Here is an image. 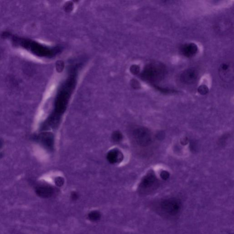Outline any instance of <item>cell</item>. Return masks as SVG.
<instances>
[{
    "label": "cell",
    "mask_w": 234,
    "mask_h": 234,
    "mask_svg": "<svg viewBox=\"0 0 234 234\" xmlns=\"http://www.w3.org/2000/svg\"><path fill=\"white\" fill-rule=\"evenodd\" d=\"M219 75L224 82L229 83L234 78V68L230 62H224L220 65L219 69Z\"/></svg>",
    "instance_id": "277c9868"
},
{
    "label": "cell",
    "mask_w": 234,
    "mask_h": 234,
    "mask_svg": "<svg viewBox=\"0 0 234 234\" xmlns=\"http://www.w3.org/2000/svg\"><path fill=\"white\" fill-rule=\"evenodd\" d=\"M153 87L160 92L163 93H175V91L173 90L169 89L164 88H161L158 87L157 85H154Z\"/></svg>",
    "instance_id": "9a60e30c"
},
{
    "label": "cell",
    "mask_w": 234,
    "mask_h": 234,
    "mask_svg": "<svg viewBox=\"0 0 234 234\" xmlns=\"http://www.w3.org/2000/svg\"><path fill=\"white\" fill-rule=\"evenodd\" d=\"M81 66L82 64L77 63L70 66L66 79L58 89L54 103V110L45 122V126L55 128L59 124L76 87Z\"/></svg>",
    "instance_id": "6da1fadb"
},
{
    "label": "cell",
    "mask_w": 234,
    "mask_h": 234,
    "mask_svg": "<svg viewBox=\"0 0 234 234\" xmlns=\"http://www.w3.org/2000/svg\"><path fill=\"white\" fill-rule=\"evenodd\" d=\"M160 177L164 180H167L170 177V173L167 171H162L160 173Z\"/></svg>",
    "instance_id": "e0dca14e"
},
{
    "label": "cell",
    "mask_w": 234,
    "mask_h": 234,
    "mask_svg": "<svg viewBox=\"0 0 234 234\" xmlns=\"http://www.w3.org/2000/svg\"><path fill=\"white\" fill-rule=\"evenodd\" d=\"M198 50V47L194 43H187L182 45L180 48V51L182 55L190 58L195 56Z\"/></svg>",
    "instance_id": "ba28073f"
},
{
    "label": "cell",
    "mask_w": 234,
    "mask_h": 234,
    "mask_svg": "<svg viewBox=\"0 0 234 234\" xmlns=\"http://www.w3.org/2000/svg\"><path fill=\"white\" fill-rule=\"evenodd\" d=\"M166 73L165 65L159 62H152L147 65L141 73L142 79L149 83L160 82Z\"/></svg>",
    "instance_id": "7a4b0ae2"
},
{
    "label": "cell",
    "mask_w": 234,
    "mask_h": 234,
    "mask_svg": "<svg viewBox=\"0 0 234 234\" xmlns=\"http://www.w3.org/2000/svg\"><path fill=\"white\" fill-rule=\"evenodd\" d=\"M196 145V144L194 142H191V143L190 144V148L191 150L192 151H195L197 149V148Z\"/></svg>",
    "instance_id": "d6986e66"
},
{
    "label": "cell",
    "mask_w": 234,
    "mask_h": 234,
    "mask_svg": "<svg viewBox=\"0 0 234 234\" xmlns=\"http://www.w3.org/2000/svg\"><path fill=\"white\" fill-rule=\"evenodd\" d=\"M107 159L110 164L118 163L123 160V154L118 149L114 148L108 152Z\"/></svg>",
    "instance_id": "9c48e42d"
},
{
    "label": "cell",
    "mask_w": 234,
    "mask_h": 234,
    "mask_svg": "<svg viewBox=\"0 0 234 234\" xmlns=\"http://www.w3.org/2000/svg\"><path fill=\"white\" fill-rule=\"evenodd\" d=\"M164 137V134L162 133V132L159 133L157 134V138L159 139H161L162 138Z\"/></svg>",
    "instance_id": "44dd1931"
},
{
    "label": "cell",
    "mask_w": 234,
    "mask_h": 234,
    "mask_svg": "<svg viewBox=\"0 0 234 234\" xmlns=\"http://www.w3.org/2000/svg\"><path fill=\"white\" fill-rule=\"evenodd\" d=\"M36 192L40 197L49 198L54 195V189L53 187L49 186H41L36 189Z\"/></svg>",
    "instance_id": "30bf717a"
},
{
    "label": "cell",
    "mask_w": 234,
    "mask_h": 234,
    "mask_svg": "<svg viewBox=\"0 0 234 234\" xmlns=\"http://www.w3.org/2000/svg\"><path fill=\"white\" fill-rule=\"evenodd\" d=\"M209 90L208 87L205 85H202L199 87L197 89V91L201 95H205L208 93Z\"/></svg>",
    "instance_id": "5bb4252c"
},
{
    "label": "cell",
    "mask_w": 234,
    "mask_h": 234,
    "mask_svg": "<svg viewBox=\"0 0 234 234\" xmlns=\"http://www.w3.org/2000/svg\"><path fill=\"white\" fill-rule=\"evenodd\" d=\"M101 215L98 211H92L88 215V218L92 222H97L101 219Z\"/></svg>",
    "instance_id": "7c38bea8"
},
{
    "label": "cell",
    "mask_w": 234,
    "mask_h": 234,
    "mask_svg": "<svg viewBox=\"0 0 234 234\" xmlns=\"http://www.w3.org/2000/svg\"><path fill=\"white\" fill-rule=\"evenodd\" d=\"M55 182L57 186L61 187L64 184V179L63 177H59L55 178Z\"/></svg>",
    "instance_id": "2e32d148"
},
{
    "label": "cell",
    "mask_w": 234,
    "mask_h": 234,
    "mask_svg": "<svg viewBox=\"0 0 234 234\" xmlns=\"http://www.w3.org/2000/svg\"><path fill=\"white\" fill-rule=\"evenodd\" d=\"M198 75V72L195 69H188L183 71L181 75V81L187 84L193 83L197 80Z\"/></svg>",
    "instance_id": "52a82bcc"
},
{
    "label": "cell",
    "mask_w": 234,
    "mask_h": 234,
    "mask_svg": "<svg viewBox=\"0 0 234 234\" xmlns=\"http://www.w3.org/2000/svg\"><path fill=\"white\" fill-rule=\"evenodd\" d=\"M181 142L182 144V145H186L188 143V139L187 138H185L182 139V141H181Z\"/></svg>",
    "instance_id": "ffe728a7"
},
{
    "label": "cell",
    "mask_w": 234,
    "mask_h": 234,
    "mask_svg": "<svg viewBox=\"0 0 234 234\" xmlns=\"http://www.w3.org/2000/svg\"><path fill=\"white\" fill-rule=\"evenodd\" d=\"M161 206L164 212L172 215L178 213L181 208L180 202L174 199L165 200L161 202Z\"/></svg>",
    "instance_id": "5b68a950"
},
{
    "label": "cell",
    "mask_w": 234,
    "mask_h": 234,
    "mask_svg": "<svg viewBox=\"0 0 234 234\" xmlns=\"http://www.w3.org/2000/svg\"><path fill=\"white\" fill-rule=\"evenodd\" d=\"M158 180L153 172H150L143 178L139 184V188L141 191L150 190L157 183Z\"/></svg>",
    "instance_id": "8992f818"
},
{
    "label": "cell",
    "mask_w": 234,
    "mask_h": 234,
    "mask_svg": "<svg viewBox=\"0 0 234 234\" xmlns=\"http://www.w3.org/2000/svg\"><path fill=\"white\" fill-rule=\"evenodd\" d=\"M123 138L122 134L119 131H115L112 134V139L115 143H119L122 141Z\"/></svg>",
    "instance_id": "4fadbf2b"
},
{
    "label": "cell",
    "mask_w": 234,
    "mask_h": 234,
    "mask_svg": "<svg viewBox=\"0 0 234 234\" xmlns=\"http://www.w3.org/2000/svg\"><path fill=\"white\" fill-rule=\"evenodd\" d=\"M79 195L78 193L75 192H73L71 193V199L72 200L75 201L78 199Z\"/></svg>",
    "instance_id": "ac0fdd59"
},
{
    "label": "cell",
    "mask_w": 234,
    "mask_h": 234,
    "mask_svg": "<svg viewBox=\"0 0 234 234\" xmlns=\"http://www.w3.org/2000/svg\"><path fill=\"white\" fill-rule=\"evenodd\" d=\"M134 138L139 146L146 147L152 142V136L149 129L145 127H139L134 129Z\"/></svg>",
    "instance_id": "3957f363"
},
{
    "label": "cell",
    "mask_w": 234,
    "mask_h": 234,
    "mask_svg": "<svg viewBox=\"0 0 234 234\" xmlns=\"http://www.w3.org/2000/svg\"><path fill=\"white\" fill-rule=\"evenodd\" d=\"M40 141L43 145L49 150L53 149L54 145V137L50 133L43 134L40 136Z\"/></svg>",
    "instance_id": "8fae6325"
}]
</instances>
